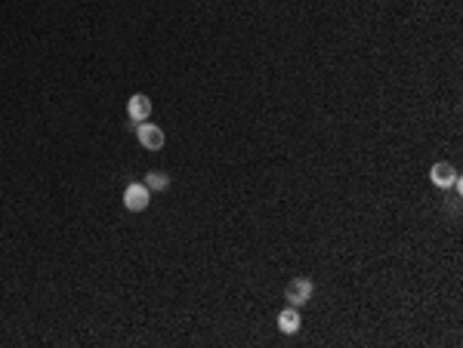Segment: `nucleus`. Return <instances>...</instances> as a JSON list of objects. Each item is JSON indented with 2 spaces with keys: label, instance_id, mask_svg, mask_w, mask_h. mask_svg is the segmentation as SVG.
Segmentation results:
<instances>
[{
  "label": "nucleus",
  "instance_id": "3",
  "mask_svg": "<svg viewBox=\"0 0 463 348\" xmlns=\"http://www.w3.org/2000/svg\"><path fill=\"white\" fill-rule=\"evenodd\" d=\"M148 203H151V191L146 182H130L127 188H124V210L142 213V210H148Z\"/></svg>",
  "mask_w": 463,
  "mask_h": 348
},
{
  "label": "nucleus",
  "instance_id": "6",
  "mask_svg": "<svg viewBox=\"0 0 463 348\" xmlns=\"http://www.w3.org/2000/svg\"><path fill=\"white\" fill-rule=\"evenodd\" d=\"M303 327V318H300V308H293V305H288L284 311H278V330H281L284 336H297Z\"/></svg>",
  "mask_w": 463,
  "mask_h": 348
},
{
  "label": "nucleus",
  "instance_id": "2",
  "mask_svg": "<svg viewBox=\"0 0 463 348\" xmlns=\"http://www.w3.org/2000/svg\"><path fill=\"white\" fill-rule=\"evenodd\" d=\"M312 293H315V284L303 275L293 277V281L284 287V299H288V305H293V308H303V305L312 299Z\"/></svg>",
  "mask_w": 463,
  "mask_h": 348
},
{
  "label": "nucleus",
  "instance_id": "1",
  "mask_svg": "<svg viewBox=\"0 0 463 348\" xmlns=\"http://www.w3.org/2000/svg\"><path fill=\"white\" fill-rule=\"evenodd\" d=\"M429 182L435 185V188H454V191H463V182H460V173L454 164H445V160H439V164H433V169H429Z\"/></svg>",
  "mask_w": 463,
  "mask_h": 348
},
{
  "label": "nucleus",
  "instance_id": "5",
  "mask_svg": "<svg viewBox=\"0 0 463 348\" xmlns=\"http://www.w3.org/2000/svg\"><path fill=\"white\" fill-rule=\"evenodd\" d=\"M127 117L133 124H142L151 117V99L146 96V92H133V96L127 99Z\"/></svg>",
  "mask_w": 463,
  "mask_h": 348
},
{
  "label": "nucleus",
  "instance_id": "7",
  "mask_svg": "<svg viewBox=\"0 0 463 348\" xmlns=\"http://www.w3.org/2000/svg\"><path fill=\"white\" fill-rule=\"evenodd\" d=\"M142 182L148 185V191H167V188H170V176H167L164 169H148Z\"/></svg>",
  "mask_w": 463,
  "mask_h": 348
},
{
  "label": "nucleus",
  "instance_id": "4",
  "mask_svg": "<svg viewBox=\"0 0 463 348\" xmlns=\"http://www.w3.org/2000/svg\"><path fill=\"white\" fill-rule=\"evenodd\" d=\"M136 142L146 151H161L164 142H167V136H164L161 126H155L151 121H142V124H136Z\"/></svg>",
  "mask_w": 463,
  "mask_h": 348
}]
</instances>
